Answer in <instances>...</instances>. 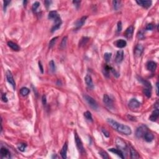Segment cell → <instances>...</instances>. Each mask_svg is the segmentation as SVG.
<instances>
[{
  "instance_id": "cell-39",
  "label": "cell",
  "mask_w": 159,
  "mask_h": 159,
  "mask_svg": "<svg viewBox=\"0 0 159 159\" xmlns=\"http://www.w3.org/2000/svg\"><path fill=\"white\" fill-rule=\"evenodd\" d=\"M39 6H40V3L39 2H35L33 4V5H32V10H33V11H36L37 8L39 7Z\"/></svg>"
},
{
  "instance_id": "cell-12",
  "label": "cell",
  "mask_w": 159,
  "mask_h": 159,
  "mask_svg": "<svg viewBox=\"0 0 159 159\" xmlns=\"http://www.w3.org/2000/svg\"><path fill=\"white\" fill-rule=\"evenodd\" d=\"M136 3L145 8H149L152 5V2L151 1H136Z\"/></svg>"
},
{
  "instance_id": "cell-33",
  "label": "cell",
  "mask_w": 159,
  "mask_h": 159,
  "mask_svg": "<svg viewBox=\"0 0 159 159\" xmlns=\"http://www.w3.org/2000/svg\"><path fill=\"white\" fill-rule=\"evenodd\" d=\"M89 40V38L88 37H83L82 39H81L80 42H79V45L80 46H82V45H85L86 44V42H87Z\"/></svg>"
},
{
  "instance_id": "cell-30",
  "label": "cell",
  "mask_w": 159,
  "mask_h": 159,
  "mask_svg": "<svg viewBox=\"0 0 159 159\" xmlns=\"http://www.w3.org/2000/svg\"><path fill=\"white\" fill-rule=\"evenodd\" d=\"M67 42V37H63V39L62 40V42H61V44H60V48L61 49H64L65 47H66Z\"/></svg>"
},
{
  "instance_id": "cell-25",
  "label": "cell",
  "mask_w": 159,
  "mask_h": 159,
  "mask_svg": "<svg viewBox=\"0 0 159 159\" xmlns=\"http://www.w3.org/2000/svg\"><path fill=\"white\" fill-rule=\"evenodd\" d=\"M130 157H131V159H138V158H139V154H138L137 151H136L134 148L130 147Z\"/></svg>"
},
{
  "instance_id": "cell-11",
  "label": "cell",
  "mask_w": 159,
  "mask_h": 159,
  "mask_svg": "<svg viewBox=\"0 0 159 159\" xmlns=\"http://www.w3.org/2000/svg\"><path fill=\"white\" fill-rule=\"evenodd\" d=\"M124 59V52L122 50H119L117 52L116 57V62L117 63H120L122 62Z\"/></svg>"
},
{
  "instance_id": "cell-28",
  "label": "cell",
  "mask_w": 159,
  "mask_h": 159,
  "mask_svg": "<svg viewBox=\"0 0 159 159\" xmlns=\"http://www.w3.org/2000/svg\"><path fill=\"white\" fill-rule=\"evenodd\" d=\"M114 8L116 11H118L121 8V1H113Z\"/></svg>"
},
{
  "instance_id": "cell-18",
  "label": "cell",
  "mask_w": 159,
  "mask_h": 159,
  "mask_svg": "<svg viewBox=\"0 0 159 159\" xmlns=\"http://www.w3.org/2000/svg\"><path fill=\"white\" fill-rule=\"evenodd\" d=\"M115 44H116V46L117 47L122 49V48L126 47V45H127V42H126V40H123V39H119V40H117L115 42Z\"/></svg>"
},
{
  "instance_id": "cell-13",
  "label": "cell",
  "mask_w": 159,
  "mask_h": 159,
  "mask_svg": "<svg viewBox=\"0 0 159 159\" xmlns=\"http://www.w3.org/2000/svg\"><path fill=\"white\" fill-rule=\"evenodd\" d=\"M1 154L2 158L9 159L11 157L10 152L5 147H1Z\"/></svg>"
},
{
  "instance_id": "cell-23",
  "label": "cell",
  "mask_w": 159,
  "mask_h": 159,
  "mask_svg": "<svg viewBox=\"0 0 159 159\" xmlns=\"http://www.w3.org/2000/svg\"><path fill=\"white\" fill-rule=\"evenodd\" d=\"M144 139L145 140V141L148 142H152V141L154 139V136H153V135L152 134V133H149V132H147L144 135Z\"/></svg>"
},
{
  "instance_id": "cell-32",
  "label": "cell",
  "mask_w": 159,
  "mask_h": 159,
  "mask_svg": "<svg viewBox=\"0 0 159 159\" xmlns=\"http://www.w3.org/2000/svg\"><path fill=\"white\" fill-rule=\"evenodd\" d=\"M111 67L107 66V65L105 67V69H104V70H105L104 73H105V76H107V77L109 76V72L111 71Z\"/></svg>"
},
{
  "instance_id": "cell-42",
  "label": "cell",
  "mask_w": 159,
  "mask_h": 159,
  "mask_svg": "<svg viewBox=\"0 0 159 159\" xmlns=\"http://www.w3.org/2000/svg\"><path fill=\"white\" fill-rule=\"evenodd\" d=\"M122 23H121V21L118 22V32H120L121 31V30H122Z\"/></svg>"
},
{
  "instance_id": "cell-27",
  "label": "cell",
  "mask_w": 159,
  "mask_h": 159,
  "mask_svg": "<svg viewBox=\"0 0 159 159\" xmlns=\"http://www.w3.org/2000/svg\"><path fill=\"white\" fill-rule=\"evenodd\" d=\"M29 93H30V90H29V89H28L27 88L23 87L21 89L20 93L22 96H27V95H28Z\"/></svg>"
},
{
  "instance_id": "cell-41",
  "label": "cell",
  "mask_w": 159,
  "mask_h": 159,
  "mask_svg": "<svg viewBox=\"0 0 159 159\" xmlns=\"http://www.w3.org/2000/svg\"><path fill=\"white\" fill-rule=\"evenodd\" d=\"M111 72H112V73H113L114 76H116V77H117V78L119 77V73H118V72H116V71L113 68H111Z\"/></svg>"
},
{
  "instance_id": "cell-2",
  "label": "cell",
  "mask_w": 159,
  "mask_h": 159,
  "mask_svg": "<svg viewBox=\"0 0 159 159\" xmlns=\"http://www.w3.org/2000/svg\"><path fill=\"white\" fill-rule=\"evenodd\" d=\"M84 98H85V101L87 102V103L88 104L90 107L93 109H98V104L96 102V101L93 99V98L91 96H88V95H85L84 96Z\"/></svg>"
},
{
  "instance_id": "cell-7",
  "label": "cell",
  "mask_w": 159,
  "mask_h": 159,
  "mask_svg": "<svg viewBox=\"0 0 159 159\" xmlns=\"http://www.w3.org/2000/svg\"><path fill=\"white\" fill-rule=\"evenodd\" d=\"M116 145L119 148V149H120L121 151H126L127 149V145H126V143L124 142V141H122V139H120V138H117L116 141Z\"/></svg>"
},
{
  "instance_id": "cell-31",
  "label": "cell",
  "mask_w": 159,
  "mask_h": 159,
  "mask_svg": "<svg viewBox=\"0 0 159 159\" xmlns=\"http://www.w3.org/2000/svg\"><path fill=\"white\" fill-rule=\"evenodd\" d=\"M49 67H50V69L51 72H54L56 70V67H55V64L54 62H53V60H51L50 62H49Z\"/></svg>"
},
{
  "instance_id": "cell-37",
  "label": "cell",
  "mask_w": 159,
  "mask_h": 159,
  "mask_svg": "<svg viewBox=\"0 0 159 159\" xmlns=\"http://www.w3.org/2000/svg\"><path fill=\"white\" fill-rule=\"evenodd\" d=\"M26 147V145L25 144H19L17 145V148L20 151L24 152L25 151V149Z\"/></svg>"
},
{
  "instance_id": "cell-21",
  "label": "cell",
  "mask_w": 159,
  "mask_h": 159,
  "mask_svg": "<svg viewBox=\"0 0 159 159\" xmlns=\"http://www.w3.org/2000/svg\"><path fill=\"white\" fill-rule=\"evenodd\" d=\"M67 149H68V145L67 143H65L63 145V147H62L61 152H60V155L62 156V159H66L67 158Z\"/></svg>"
},
{
  "instance_id": "cell-26",
  "label": "cell",
  "mask_w": 159,
  "mask_h": 159,
  "mask_svg": "<svg viewBox=\"0 0 159 159\" xmlns=\"http://www.w3.org/2000/svg\"><path fill=\"white\" fill-rule=\"evenodd\" d=\"M139 81H140V82H141L144 86H145L147 88H148L149 89L152 88V86H151V83H150V82H148V81L145 80L144 79H142V78L141 77L139 78Z\"/></svg>"
},
{
  "instance_id": "cell-47",
  "label": "cell",
  "mask_w": 159,
  "mask_h": 159,
  "mask_svg": "<svg viewBox=\"0 0 159 159\" xmlns=\"http://www.w3.org/2000/svg\"><path fill=\"white\" fill-rule=\"evenodd\" d=\"M39 68H40V71H41V73H44V69H43V67H42V65L41 62H39Z\"/></svg>"
},
{
  "instance_id": "cell-17",
  "label": "cell",
  "mask_w": 159,
  "mask_h": 159,
  "mask_svg": "<svg viewBox=\"0 0 159 159\" xmlns=\"http://www.w3.org/2000/svg\"><path fill=\"white\" fill-rule=\"evenodd\" d=\"M147 68L149 71L154 72L157 68V63L153 61H151V62H148L147 65Z\"/></svg>"
},
{
  "instance_id": "cell-36",
  "label": "cell",
  "mask_w": 159,
  "mask_h": 159,
  "mask_svg": "<svg viewBox=\"0 0 159 159\" xmlns=\"http://www.w3.org/2000/svg\"><path fill=\"white\" fill-rule=\"evenodd\" d=\"M144 95L147 98H150L151 96V95H152L151 89L149 88L144 89Z\"/></svg>"
},
{
  "instance_id": "cell-35",
  "label": "cell",
  "mask_w": 159,
  "mask_h": 159,
  "mask_svg": "<svg viewBox=\"0 0 159 159\" xmlns=\"http://www.w3.org/2000/svg\"><path fill=\"white\" fill-rule=\"evenodd\" d=\"M112 57V53H105L104 55V58L106 62H109L110 61Z\"/></svg>"
},
{
  "instance_id": "cell-24",
  "label": "cell",
  "mask_w": 159,
  "mask_h": 159,
  "mask_svg": "<svg viewBox=\"0 0 159 159\" xmlns=\"http://www.w3.org/2000/svg\"><path fill=\"white\" fill-rule=\"evenodd\" d=\"M59 16V15H58L57 12L55 11H50L49 13V15H48V17L50 19H53L55 20V19L57 18Z\"/></svg>"
},
{
  "instance_id": "cell-5",
  "label": "cell",
  "mask_w": 159,
  "mask_h": 159,
  "mask_svg": "<svg viewBox=\"0 0 159 159\" xmlns=\"http://www.w3.org/2000/svg\"><path fill=\"white\" fill-rule=\"evenodd\" d=\"M128 105L131 109H136L141 106V103L136 99H131L129 101Z\"/></svg>"
},
{
  "instance_id": "cell-19",
  "label": "cell",
  "mask_w": 159,
  "mask_h": 159,
  "mask_svg": "<svg viewBox=\"0 0 159 159\" xmlns=\"http://www.w3.org/2000/svg\"><path fill=\"white\" fill-rule=\"evenodd\" d=\"M85 81L86 85H87L89 88H93V80H92L91 76L90 75H86V76H85Z\"/></svg>"
},
{
  "instance_id": "cell-15",
  "label": "cell",
  "mask_w": 159,
  "mask_h": 159,
  "mask_svg": "<svg viewBox=\"0 0 159 159\" xmlns=\"http://www.w3.org/2000/svg\"><path fill=\"white\" fill-rule=\"evenodd\" d=\"M144 47L141 44H138L135 49V55L136 57H140L143 52Z\"/></svg>"
},
{
  "instance_id": "cell-34",
  "label": "cell",
  "mask_w": 159,
  "mask_h": 159,
  "mask_svg": "<svg viewBox=\"0 0 159 159\" xmlns=\"http://www.w3.org/2000/svg\"><path fill=\"white\" fill-rule=\"evenodd\" d=\"M58 38H59L58 37H53V39H52L50 40V42H49V48L53 47V45H55V44L56 43V42H57V40L58 39Z\"/></svg>"
},
{
  "instance_id": "cell-6",
  "label": "cell",
  "mask_w": 159,
  "mask_h": 159,
  "mask_svg": "<svg viewBox=\"0 0 159 159\" xmlns=\"http://www.w3.org/2000/svg\"><path fill=\"white\" fill-rule=\"evenodd\" d=\"M147 132V128L145 126H141L137 128L136 132V135L137 137H142L144 136L145 134Z\"/></svg>"
},
{
  "instance_id": "cell-46",
  "label": "cell",
  "mask_w": 159,
  "mask_h": 159,
  "mask_svg": "<svg viewBox=\"0 0 159 159\" xmlns=\"http://www.w3.org/2000/svg\"><path fill=\"white\" fill-rule=\"evenodd\" d=\"M1 99H2V100H3L4 102H5V103H6V102L8 101V98H7V97H6V94H3V95H2Z\"/></svg>"
},
{
  "instance_id": "cell-43",
  "label": "cell",
  "mask_w": 159,
  "mask_h": 159,
  "mask_svg": "<svg viewBox=\"0 0 159 159\" xmlns=\"http://www.w3.org/2000/svg\"><path fill=\"white\" fill-rule=\"evenodd\" d=\"M102 132H103L104 135H105V136L106 137H109V133L108 132V131H107V130H106V129H102Z\"/></svg>"
},
{
  "instance_id": "cell-45",
  "label": "cell",
  "mask_w": 159,
  "mask_h": 159,
  "mask_svg": "<svg viewBox=\"0 0 159 159\" xmlns=\"http://www.w3.org/2000/svg\"><path fill=\"white\" fill-rule=\"evenodd\" d=\"M4 11H6V7H7L8 4H9V3H10V1H4Z\"/></svg>"
},
{
  "instance_id": "cell-16",
  "label": "cell",
  "mask_w": 159,
  "mask_h": 159,
  "mask_svg": "<svg viewBox=\"0 0 159 159\" xmlns=\"http://www.w3.org/2000/svg\"><path fill=\"white\" fill-rule=\"evenodd\" d=\"M109 151L112 152V153H114V154H116V155L119 156L120 158H121V159H124V156L123 153H122V151H121L120 149H109Z\"/></svg>"
},
{
  "instance_id": "cell-22",
  "label": "cell",
  "mask_w": 159,
  "mask_h": 159,
  "mask_svg": "<svg viewBox=\"0 0 159 159\" xmlns=\"http://www.w3.org/2000/svg\"><path fill=\"white\" fill-rule=\"evenodd\" d=\"M8 45L11 49H13V50H15V51H18V50H19V49H20L19 47L16 43H15V42H13L12 41L8 42Z\"/></svg>"
},
{
  "instance_id": "cell-3",
  "label": "cell",
  "mask_w": 159,
  "mask_h": 159,
  "mask_svg": "<svg viewBox=\"0 0 159 159\" xmlns=\"http://www.w3.org/2000/svg\"><path fill=\"white\" fill-rule=\"evenodd\" d=\"M75 142H76V146L78 149L79 152L82 153L84 152V147H83V144H82L80 138L79 137V136L76 133L75 134Z\"/></svg>"
},
{
  "instance_id": "cell-1",
  "label": "cell",
  "mask_w": 159,
  "mask_h": 159,
  "mask_svg": "<svg viewBox=\"0 0 159 159\" xmlns=\"http://www.w3.org/2000/svg\"><path fill=\"white\" fill-rule=\"evenodd\" d=\"M107 123L109 124V126H111L112 128L114 129L115 130H117L118 132L124 135H130L132 133L131 129L129 128V126L126 125L119 124L118 122H116V121H114L112 119H107Z\"/></svg>"
},
{
  "instance_id": "cell-20",
  "label": "cell",
  "mask_w": 159,
  "mask_h": 159,
  "mask_svg": "<svg viewBox=\"0 0 159 159\" xmlns=\"http://www.w3.org/2000/svg\"><path fill=\"white\" fill-rule=\"evenodd\" d=\"M159 116V109H156L153 112V113H152L151 116H150V118H149V119H150L151 121L154 122V121H155L158 119Z\"/></svg>"
},
{
  "instance_id": "cell-4",
  "label": "cell",
  "mask_w": 159,
  "mask_h": 159,
  "mask_svg": "<svg viewBox=\"0 0 159 159\" xmlns=\"http://www.w3.org/2000/svg\"><path fill=\"white\" fill-rule=\"evenodd\" d=\"M6 79H7V81L14 89H15L16 88V83H15V81L14 80V78H13V75H12L11 72L10 71L8 70L6 72Z\"/></svg>"
},
{
  "instance_id": "cell-49",
  "label": "cell",
  "mask_w": 159,
  "mask_h": 159,
  "mask_svg": "<svg viewBox=\"0 0 159 159\" xmlns=\"http://www.w3.org/2000/svg\"><path fill=\"white\" fill-rule=\"evenodd\" d=\"M50 3H51V1H45V3L46 4V6H47V7H48L49 6H50Z\"/></svg>"
},
{
  "instance_id": "cell-10",
  "label": "cell",
  "mask_w": 159,
  "mask_h": 159,
  "mask_svg": "<svg viewBox=\"0 0 159 159\" xmlns=\"http://www.w3.org/2000/svg\"><path fill=\"white\" fill-rule=\"evenodd\" d=\"M86 19H87V16H83L82 18L80 19L79 20L75 23V29H78L79 28H80L81 27L83 26V24H85V21H86Z\"/></svg>"
},
{
  "instance_id": "cell-48",
  "label": "cell",
  "mask_w": 159,
  "mask_h": 159,
  "mask_svg": "<svg viewBox=\"0 0 159 159\" xmlns=\"http://www.w3.org/2000/svg\"><path fill=\"white\" fill-rule=\"evenodd\" d=\"M156 92H157V95H159V83H156Z\"/></svg>"
},
{
  "instance_id": "cell-8",
  "label": "cell",
  "mask_w": 159,
  "mask_h": 159,
  "mask_svg": "<svg viewBox=\"0 0 159 159\" xmlns=\"http://www.w3.org/2000/svg\"><path fill=\"white\" fill-rule=\"evenodd\" d=\"M54 21H55V24L54 26L52 27V30H51L52 32L55 31V30H57V29H59L60 27V26H61V24H62V20H61V18H60V16H59L57 18L55 19L54 20Z\"/></svg>"
},
{
  "instance_id": "cell-38",
  "label": "cell",
  "mask_w": 159,
  "mask_h": 159,
  "mask_svg": "<svg viewBox=\"0 0 159 159\" xmlns=\"http://www.w3.org/2000/svg\"><path fill=\"white\" fill-rule=\"evenodd\" d=\"M99 154H100V155L101 156V157L103 158V159H109V156H108V155L107 154V153L105 152V151H100Z\"/></svg>"
},
{
  "instance_id": "cell-14",
  "label": "cell",
  "mask_w": 159,
  "mask_h": 159,
  "mask_svg": "<svg viewBox=\"0 0 159 159\" xmlns=\"http://www.w3.org/2000/svg\"><path fill=\"white\" fill-rule=\"evenodd\" d=\"M134 33V27L132 26H130L126 29L125 32V36L128 39H130L132 37V35Z\"/></svg>"
},
{
  "instance_id": "cell-9",
  "label": "cell",
  "mask_w": 159,
  "mask_h": 159,
  "mask_svg": "<svg viewBox=\"0 0 159 159\" xmlns=\"http://www.w3.org/2000/svg\"><path fill=\"white\" fill-rule=\"evenodd\" d=\"M103 102L106 106L111 108L113 106V102L107 95H105L103 96Z\"/></svg>"
},
{
  "instance_id": "cell-29",
  "label": "cell",
  "mask_w": 159,
  "mask_h": 159,
  "mask_svg": "<svg viewBox=\"0 0 159 159\" xmlns=\"http://www.w3.org/2000/svg\"><path fill=\"white\" fill-rule=\"evenodd\" d=\"M84 116H85V118H86V119H87V120L90 121H93V118H92V116H91V113L90 111H86L84 113Z\"/></svg>"
},
{
  "instance_id": "cell-40",
  "label": "cell",
  "mask_w": 159,
  "mask_h": 159,
  "mask_svg": "<svg viewBox=\"0 0 159 159\" xmlns=\"http://www.w3.org/2000/svg\"><path fill=\"white\" fill-rule=\"evenodd\" d=\"M154 28V26L152 24H149L148 25H147L146 27H145V29L147 30H152Z\"/></svg>"
},
{
  "instance_id": "cell-44",
  "label": "cell",
  "mask_w": 159,
  "mask_h": 159,
  "mask_svg": "<svg viewBox=\"0 0 159 159\" xmlns=\"http://www.w3.org/2000/svg\"><path fill=\"white\" fill-rule=\"evenodd\" d=\"M42 103L44 105H45L47 103V98H46L45 95H44L42 96Z\"/></svg>"
}]
</instances>
